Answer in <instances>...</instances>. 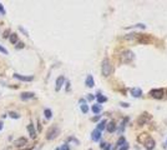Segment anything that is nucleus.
Listing matches in <instances>:
<instances>
[{"label":"nucleus","instance_id":"nucleus-20","mask_svg":"<svg viewBox=\"0 0 167 150\" xmlns=\"http://www.w3.org/2000/svg\"><path fill=\"white\" fill-rule=\"evenodd\" d=\"M96 99H97V103L98 104H102V103H106V101H107V97L104 96V95H100V93L96 95Z\"/></svg>","mask_w":167,"mask_h":150},{"label":"nucleus","instance_id":"nucleus-28","mask_svg":"<svg viewBox=\"0 0 167 150\" xmlns=\"http://www.w3.org/2000/svg\"><path fill=\"white\" fill-rule=\"evenodd\" d=\"M0 14H1V15H5L6 14V11H5V9H4V6H3L1 3H0Z\"/></svg>","mask_w":167,"mask_h":150},{"label":"nucleus","instance_id":"nucleus-1","mask_svg":"<svg viewBox=\"0 0 167 150\" xmlns=\"http://www.w3.org/2000/svg\"><path fill=\"white\" fill-rule=\"evenodd\" d=\"M101 71H102V75H104V76H110V74H111V71H112V65H111V63H110V60H109L107 58L102 60Z\"/></svg>","mask_w":167,"mask_h":150},{"label":"nucleus","instance_id":"nucleus-33","mask_svg":"<svg viewBox=\"0 0 167 150\" xmlns=\"http://www.w3.org/2000/svg\"><path fill=\"white\" fill-rule=\"evenodd\" d=\"M70 90V81H67L66 82V91H69Z\"/></svg>","mask_w":167,"mask_h":150},{"label":"nucleus","instance_id":"nucleus-38","mask_svg":"<svg viewBox=\"0 0 167 150\" xmlns=\"http://www.w3.org/2000/svg\"><path fill=\"white\" fill-rule=\"evenodd\" d=\"M3 126H4V124H3L1 121H0V130H1V129H3Z\"/></svg>","mask_w":167,"mask_h":150},{"label":"nucleus","instance_id":"nucleus-6","mask_svg":"<svg viewBox=\"0 0 167 150\" xmlns=\"http://www.w3.org/2000/svg\"><path fill=\"white\" fill-rule=\"evenodd\" d=\"M141 38H142L141 34H138V33H131V34H127V35H125L124 39L125 40H134V41H138V43H140Z\"/></svg>","mask_w":167,"mask_h":150},{"label":"nucleus","instance_id":"nucleus-8","mask_svg":"<svg viewBox=\"0 0 167 150\" xmlns=\"http://www.w3.org/2000/svg\"><path fill=\"white\" fill-rule=\"evenodd\" d=\"M143 145H145L146 150H153V148H155V140L151 136H149V138L146 139V141L143 142Z\"/></svg>","mask_w":167,"mask_h":150},{"label":"nucleus","instance_id":"nucleus-29","mask_svg":"<svg viewBox=\"0 0 167 150\" xmlns=\"http://www.w3.org/2000/svg\"><path fill=\"white\" fill-rule=\"evenodd\" d=\"M0 52H3V54H5V55L7 54V50H6V49L4 48V46H3V45H0Z\"/></svg>","mask_w":167,"mask_h":150},{"label":"nucleus","instance_id":"nucleus-10","mask_svg":"<svg viewBox=\"0 0 167 150\" xmlns=\"http://www.w3.org/2000/svg\"><path fill=\"white\" fill-rule=\"evenodd\" d=\"M64 82H65V76H64V75H60V76L56 79V86H55V90L56 91H59L60 89L62 88V85H64Z\"/></svg>","mask_w":167,"mask_h":150},{"label":"nucleus","instance_id":"nucleus-4","mask_svg":"<svg viewBox=\"0 0 167 150\" xmlns=\"http://www.w3.org/2000/svg\"><path fill=\"white\" fill-rule=\"evenodd\" d=\"M166 91L164 89H153L150 91V95L153 97V99H162V97L165 96Z\"/></svg>","mask_w":167,"mask_h":150},{"label":"nucleus","instance_id":"nucleus-9","mask_svg":"<svg viewBox=\"0 0 167 150\" xmlns=\"http://www.w3.org/2000/svg\"><path fill=\"white\" fill-rule=\"evenodd\" d=\"M35 97V94L31 93V91H24V93H21L20 94V99L22 101H25V100H30V99H34Z\"/></svg>","mask_w":167,"mask_h":150},{"label":"nucleus","instance_id":"nucleus-15","mask_svg":"<svg viewBox=\"0 0 167 150\" xmlns=\"http://www.w3.org/2000/svg\"><path fill=\"white\" fill-rule=\"evenodd\" d=\"M130 91L132 94V96H135V97H140V96L142 95V90L140 89V88H132Z\"/></svg>","mask_w":167,"mask_h":150},{"label":"nucleus","instance_id":"nucleus-23","mask_svg":"<svg viewBox=\"0 0 167 150\" xmlns=\"http://www.w3.org/2000/svg\"><path fill=\"white\" fill-rule=\"evenodd\" d=\"M100 148H101L102 150H111V145H110L109 142H101Z\"/></svg>","mask_w":167,"mask_h":150},{"label":"nucleus","instance_id":"nucleus-35","mask_svg":"<svg viewBox=\"0 0 167 150\" xmlns=\"http://www.w3.org/2000/svg\"><path fill=\"white\" fill-rule=\"evenodd\" d=\"M120 105H121V106H125V108H128V106H130V105L126 104V103H121Z\"/></svg>","mask_w":167,"mask_h":150},{"label":"nucleus","instance_id":"nucleus-12","mask_svg":"<svg viewBox=\"0 0 167 150\" xmlns=\"http://www.w3.org/2000/svg\"><path fill=\"white\" fill-rule=\"evenodd\" d=\"M26 129H28V131H29L30 138H31V139H35V138H36V130H35V126H34L33 123H30Z\"/></svg>","mask_w":167,"mask_h":150},{"label":"nucleus","instance_id":"nucleus-40","mask_svg":"<svg viewBox=\"0 0 167 150\" xmlns=\"http://www.w3.org/2000/svg\"><path fill=\"white\" fill-rule=\"evenodd\" d=\"M55 150H60V148H56V149H55Z\"/></svg>","mask_w":167,"mask_h":150},{"label":"nucleus","instance_id":"nucleus-26","mask_svg":"<svg viewBox=\"0 0 167 150\" xmlns=\"http://www.w3.org/2000/svg\"><path fill=\"white\" fill-rule=\"evenodd\" d=\"M67 141H73V142H75L76 145H79V140L76 138H74V136H70L69 139H67Z\"/></svg>","mask_w":167,"mask_h":150},{"label":"nucleus","instance_id":"nucleus-27","mask_svg":"<svg viewBox=\"0 0 167 150\" xmlns=\"http://www.w3.org/2000/svg\"><path fill=\"white\" fill-rule=\"evenodd\" d=\"M60 150H70L69 144H64V145H61V146H60Z\"/></svg>","mask_w":167,"mask_h":150},{"label":"nucleus","instance_id":"nucleus-19","mask_svg":"<svg viewBox=\"0 0 167 150\" xmlns=\"http://www.w3.org/2000/svg\"><path fill=\"white\" fill-rule=\"evenodd\" d=\"M106 129H107L109 133H113V131L116 130V124L111 121V123H109V125H106Z\"/></svg>","mask_w":167,"mask_h":150},{"label":"nucleus","instance_id":"nucleus-2","mask_svg":"<svg viewBox=\"0 0 167 150\" xmlns=\"http://www.w3.org/2000/svg\"><path fill=\"white\" fill-rule=\"evenodd\" d=\"M135 59V54L131 50H124L120 55V60L121 63H130Z\"/></svg>","mask_w":167,"mask_h":150},{"label":"nucleus","instance_id":"nucleus-14","mask_svg":"<svg viewBox=\"0 0 167 150\" xmlns=\"http://www.w3.org/2000/svg\"><path fill=\"white\" fill-rule=\"evenodd\" d=\"M91 139H92L94 141H98L101 139V133L98 131L97 129L96 130H94L92 133H91Z\"/></svg>","mask_w":167,"mask_h":150},{"label":"nucleus","instance_id":"nucleus-18","mask_svg":"<svg viewBox=\"0 0 167 150\" xmlns=\"http://www.w3.org/2000/svg\"><path fill=\"white\" fill-rule=\"evenodd\" d=\"M101 109H102V106H101L100 104H95V105L91 106V110H92L94 114H98V112L101 111Z\"/></svg>","mask_w":167,"mask_h":150},{"label":"nucleus","instance_id":"nucleus-30","mask_svg":"<svg viewBox=\"0 0 167 150\" xmlns=\"http://www.w3.org/2000/svg\"><path fill=\"white\" fill-rule=\"evenodd\" d=\"M9 34H10V29H6L5 31H4L3 36H4V38H9Z\"/></svg>","mask_w":167,"mask_h":150},{"label":"nucleus","instance_id":"nucleus-24","mask_svg":"<svg viewBox=\"0 0 167 150\" xmlns=\"http://www.w3.org/2000/svg\"><path fill=\"white\" fill-rule=\"evenodd\" d=\"M9 116L11 119H20V114H18V112H15V111H10Z\"/></svg>","mask_w":167,"mask_h":150},{"label":"nucleus","instance_id":"nucleus-42","mask_svg":"<svg viewBox=\"0 0 167 150\" xmlns=\"http://www.w3.org/2000/svg\"><path fill=\"white\" fill-rule=\"evenodd\" d=\"M166 94H167V91H166Z\"/></svg>","mask_w":167,"mask_h":150},{"label":"nucleus","instance_id":"nucleus-13","mask_svg":"<svg viewBox=\"0 0 167 150\" xmlns=\"http://www.w3.org/2000/svg\"><path fill=\"white\" fill-rule=\"evenodd\" d=\"M85 85L87 86V88H94V85H95V81H94V78H92V75H87L86 76V80H85Z\"/></svg>","mask_w":167,"mask_h":150},{"label":"nucleus","instance_id":"nucleus-36","mask_svg":"<svg viewBox=\"0 0 167 150\" xmlns=\"http://www.w3.org/2000/svg\"><path fill=\"white\" fill-rule=\"evenodd\" d=\"M98 119H100V115H96V116H95V118H92V120H94V121H97Z\"/></svg>","mask_w":167,"mask_h":150},{"label":"nucleus","instance_id":"nucleus-17","mask_svg":"<svg viewBox=\"0 0 167 150\" xmlns=\"http://www.w3.org/2000/svg\"><path fill=\"white\" fill-rule=\"evenodd\" d=\"M9 39H10V43L11 44H18L19 43V38H18V34L15 33H11L9 35Z\"/></svg>","mask_w":167,"mask_h":150},{"label":"nucleus","instance_id":"nucleus-34","mask_svg":"<svg viewBox=\"0 0 167 150\" xmlns=\"http://www.w3.org/2000/svg\"><path fill=\"white\" fill-rule=\"evenodd\" d=\"M94 95H92V94H89V96H87V99H89V100H94Z\"/></svg>","mask_w":167,"mask_h":150},{"label":"nucleus","instance_id":"nucleus-25","mask_svg":"<svg viewBox=\"0 0 167 150\" xmlns=\"http://www.w3.org/2000/svg\"><path fill=\"white\" fill-rule=\"evenodd\" d=\"M80 108H81V111L84 112V114H86V112L89 111V106H87V105H86V103L81 104V105H80Z\"/></svg>","mask_w":167,"mask_h":150},{"label":"nucleus","instance_id":"nucleus-5","mask_svg":"<svg viewBox=\"0 0 167 150\" xmlns=\"http://www.w3.org/2000/svg\"><path fill=\"white\" fill-rule=\"evenodd\" d=\"M150 119H151V115L149 114V112H143V114L140 115V118L137 119V124L140 126H142V125H145V124L149 123Z\"/></svg>","mask_w":167,"mask_h":150},{"label":"nucleus","instance_id":"nucleus-3","mask_svg":"<svg viewBox=\"0 0 167 150\" xmlns=\"http://www.w3.org/2000/svg\"><path fill=\"white\" fill-rule=\"evenodd\" d=\"M60 134V129H59V126H51L50 129L48 130V133H46V139L48 140H54V139L58 138V135Z\"/></svg>","mask_w":167,"mask_h":150},{"label":"nucleus","instance_id":"nucleus-37","mask_svg":"<svg viewBox=\"0 0 167 150\" xmlns=\"http://www.w3.org/2000/svg\"><path fill=\"white\" fill-rule=\"evenodd\" d=\"M37 130L41 131V124H40V121H37Z\"/></svg>","mask_w":167,"mask_h":150},{"label":"nucleus","instance_id":"nucleus-11","mask_svg":"<svg viewBox=\"0 0 167 150\" xmlns=\"http://www.w3.org/2000/svg\"><path fill=\"white\" fill-rule=\"evenodd\" d=\"M26 144H28V139L26 138H19L14 141V145L16 146V148H21V146H24Z\"/></svg>","mask_w":167,"mask_h":150},{"label":"nucleus","instance_id":"nucleus-7","mask_svg":"<svg viewBox=\"0 0 167 150\" xmlns=\"http://www.w3.org/2000/svg\"><path fill=\"white\" fill-rule=\"evenodd\" d=\"M13 76L15 79H18V80H20V81H33L34 80V76L33 75H20V74H16L15 73Z\"/></svg>","mask_w":167,"mask_h":150},{"label":"nucleus","instance_id":"nucleus-39","mask_svg":"<svg viewBox=\"0 0 167 150\" xmlns=\"http://www.w3.org/2000/svg\"><path fill=\"white\" fill-rule=\"evenodd\" d=\"M33 149V146H31V148H26V149H22V150H31Z\"/></svg>","mask_w":167,"mask_h":150},{"label":"nucleus","instance_id":"nucleus-21","mask_svg":"<svg viewBox=\"0 0 167 150\" xmlns=\"http://www.w3.org/2000/svg\"><path fill=\"white\" fill-rule=\"evenodd\" d=\"M126 144V139H125V136H120L119 138V140H117V142H116V146H122V145H125Z\"/></svg>","mask_w":167,"mask_h":150},{"label":"nucleus","instance_id":"nucleus-32","mask_svg":"<svg viewBox=\"0 0 167 150\" xmlns=\"http://www.w3.org/2000/svg\"><path fill=\"white\" fill-rule=\"evenodd\" d=\"M22 48H24V43H21V41H20V43H18L16 49H22Z\"/></svg>","mask_w":167,"mask_h":150},{"label":"nucleus","instance_id":"nucleus-16","mask_svg":"<svg viewBox=\"0 0 167 150\" xmlns=\"http://www.w3.org/2000/svg\"><path fill=\"white\" fill-rule=\"evenodd\" d=\"M106 125H107V120H105V119H104V120H101V121L97 124V130L101 133L102 130H105V129H106Z\"/></svg>","mask_w":167,"mask_h":150},{"label":"nucleus","instance_id":"nucleus-22","mask_svg":"<svg viewBox=\"0 0 167 150\" xmlns=\"http://www.w3.org/2000/svg\"><path fill=\"white\" fill-rule=\"evenodd\" d=\"M44 115H45V118H46V119H51L52 118V111L50 110V109H45Z\"/></svg>","mask_w":167,"mask_h":150},{"label":"nucleus","instance_id":"nucleus-31","mask_svg":"<svg viewBox=\"0 0 167 150\" xmlns=\"http://www.w3.org/2000/svg\"><path fill=\"white\" fill-rule=\"evenodd\" d=\"M119 150H128V145L127 144H125V145H122V146H120V149Z\"/></svg>","mask_w":167,"mask_h":150},{"label":"nucleus","instance_id":"nucleus-41","mask_svg":"<svg viewBox=\"0 0 167 150\" xmlns=\"http://www.w3.org/2000/svg\"><path fill=\"white\" fill-rule=\"evenodd\" d=\"M166 146H167V141H166Z\"/></svg>","mask_w":167,"mask_h":150}]
</instances>
